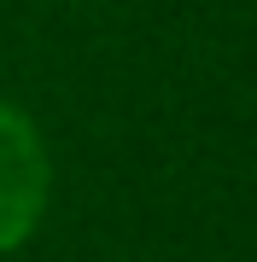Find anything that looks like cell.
Segmentation results:
<instances>
[{"label":"cell","mask_w":257,"mask_h":262,"mask_svg":"<svg viewBox=\"0 0 257 262\" xmlns=\"http://www.w3.org/2000/svg\"><path fill=\"white\" fill-rule=\"evenodd\" d=\"M47 146H41L35 122L12 105H0V251L24 245L41 222L47 204Z\"/></svg>","instance_id":"cell-1"}]
</instances>
